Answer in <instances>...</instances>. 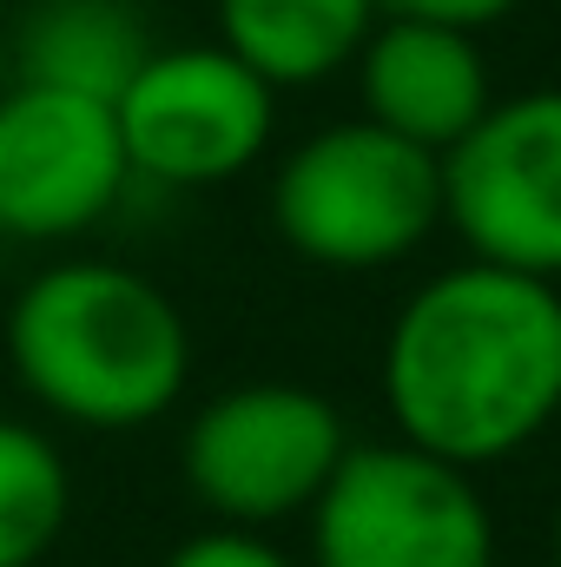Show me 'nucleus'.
<instances>
[{"mask_svg": "<svg viewBox=\"0 0 561 567\" xmlns=\"http://www.w3.org/2000/svg\"><path fill=\"white\" fill-rule=\"evenodd\" d=\"M384 410L404 442L489 468L561 416V284L449 265L422 278L384 337Z\"/></svg>", "mask_w": 561, "mask_h": 567, "instance_id": "1", "label": "nucleus"}, {"mask_svg": "<svg viewBox=\"0 0 561 567\" xmlns=\"http://www.w3.org/2000/svg\"><path fill=\"white\" fill-rule=\"evenodd\" d=\"M7 363L47 416L93 435H126L185 396L192 330L145 271L67 258L27 278L7 303Z\"/></svg>", "mask_w": 561, "mask_h": 567, "instance_id": "2", "label": "nucleus"}, {"mask_svg": "<svg viewBox=\"0 0 561 567\" xmlns=\"http://www.w3.org/2000/svg\"><path fill=\"white\" fill-rule=\"evenodd\" d=\"M272 225L317 271H390L442 225V165L370 120H337L278 158Z\"/></svg>", "mask_w": 561, "mask_h": 567, "instance_id": "3", "label": "nucleus"}, {"mask_svg": "<svg viewBox=\"0 0 561 567\" xmlns=\"http://www.w3.org/2000/svg\"><path fill=\"white\" fill-rule=\"evenodd\" d=\"M310 567H496V508L476 468L417 442H350L310 502Z\"/></svg>", "mask_w": 561, "mask_h": 567, "instance_id": "4", "label": "nucleus"}, {"mask_svg": "<svg viewBox=\"0 0 561 567\" xmlns=\"http://www.w3.org/2000/svg\"><path fill=\"white\" fill-rule=\"evenodd\" d=\"M350 449L344 410L304 383H238L192 410L178 468L205 515L225 528H272L310 515Z\"/></svg>", "mask_w": 561, "mask_h": 567, "instance_id": "5", "label": "nucleus"}, {"mask_svg": "<svg viewBox=\"0 0 561 567\" xmlns=\"http://www.w3.org/2000/svg\"><path fill=\"white\" fill-rule=\"evenodd\" d=\"M113 126L133 178L198 192L252 172L278 133V86L258 80L225 40L152 47L113 93Z\"/></svg>", "mask_w": 561, "mask_h": 567, "instance_id": "6", "label": "nucleus"}, {"mask_svg": "<svg viewBox=\"0 0 561 567\" xmlns=\"http://www.w3.org/2000/svg\"><path fill=\"white\" fill-rule=\"evenodd\" d=\"M436 165L442 225L469 258L561 284V86L489 100Z\"/></svg>", "mask_w": 561, "mask_h": 567, "instance_id": "7", "label": "nucleus"}, {"mask_svg": "<svg viewBox=\"0 0 561 567\" xmlns=\"http://www.w3.org/2000/svg\"><path fill=\"white\" fill-rule=\"evenodd\" d=\"M133 185L113 100L13 80L0 93V231L60 245L93 231Z\"/></svg>", "mask_w": 561, "mask_h": 567, "instance_id": "8", "label": "nucleus"}, {"mask_svg": "<svg viewBox=\"0 0 561 567\" xmlns=\"http://www.w3.org/2000/svg\"><path fill=\"white\" fill-rule=\"evenodd\" d=\"M350 66H357L364 120L422 145V152H436V158L462 140L496 100L482 40L462 33V27H436V20L377 13V27L364 33Z\"/></svg>", "mask_w": 561, "mask_h": 567, "instance_id": "9", "label": "nucleus"}, {"mask_svg": "<svg viewBox=\"0 0 561 567\" xmlns=\"http://www.w3.org/2000/svg\"><path fill=\"white\" fill-rule=\"evenodd\" d=\"M377 27V0H218V40L272 86L344 73Z\"/></svg>", "mask_w": 561, "mask_h": 567, "instance_id": "10", "label": "nucleus"}, {"mask_svg": "<svg viewBox=\"0 0 561 567\" xmlns=\"http://www.w3.org/2000/svg\"><path fill=\"white\" fill-rule=\"evenodd\" d=\"M145 53H152L145 20L126 0H40L20 20V47H13L20 80L93 93V100H113L140 73Z\"/></svg>", "mask_w": 561, "mask_h": 567, "instance_id": "11", "label": "nucleus"}, {"mask_svg": "<svg viewBox=\"0 0 561 567\" xmlns=\"http://www.w3.org/2000/svg\"><path fill=\"white\" fill-rule=\"evenodd\" d=\"M73 515V468L40 423L0 416V567H40Z\"/></svg>", "mask_w": 561, "mask_h": 567, "instance_id": "12", "label": "nucleus"}, {"mask_svg": "<svg viewBox=\"0 0 561 567\" xmlns=\"http://www.w3.org/2000/svg\"><path fill=\"white\" fill-rule=\"evenodd\" d=\"M159 567H297L284 548H272L258 528H205V535H192V542H178L172 555Z\"/></svg>", "mask_w": 561, "mask_h": 567, "instance_id": "13", "label": "nucleus"}, {"mask_svg": "<svg viewBox=\"0 0 561 567\" xmlns=\"http://www.w3.org/2000/svg\"><path fill=\"white\" fill-rule=\"evenodd\" d=\"M522 0H377V13H397V20H436V27H462V33H482L496 20H509Z\"/></svg>", "mask_w": 561, "mask_h": 567, "instance_id": "14", "label": "nucleus"}, {"mask_svg": "<svg viewBox=\"0 0 561 567\" xmlns=\"http://www.w3.org/2000/svg\"><path fill=\"white\" fill-rule=\"evenodd\" d=\"M549 561L561 567V515H555V535H549Z\"/></svg>", "mask_w": 561, "mask_h": 567, "instance_id": "15", "label": "nucleus"}]
</instances>
